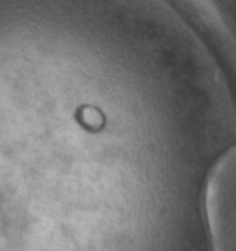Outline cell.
Wrapping results in <instances>:
<instances>
[{
    "label": "cell",
    "instance_id": "6da1fadb",
    "mask_svg": "<svg viewBox=\"0 0 236 251\" xmlns=\"http://www.w3.org/2000/svg\"><path fill=\"white\" fill-rule=\"evenodd\" d=\"M212 251H236V145L212 166L203 195Z\"/></svg>",
    "mask_w": 236,
    "mask_h": 251
}]
</instances>
